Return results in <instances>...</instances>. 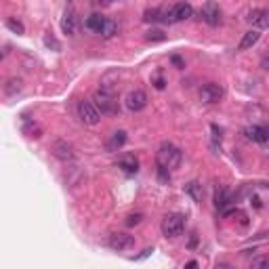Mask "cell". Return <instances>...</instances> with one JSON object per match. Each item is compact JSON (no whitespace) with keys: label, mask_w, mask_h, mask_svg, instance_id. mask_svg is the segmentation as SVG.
<instances>
[{"label":"cell","mask_w":269,"mask_h":269,"mask_svg":"<svg viewBox=\"0 0 269 269\" xmlns=\"http://www.w3.org/2000/svg\"><path fill=\"white\" fill-rule=\"evenodd\" d=\"M181 160H183V154L181 149L173 143H162L158 147V154H156V162H158V168H164V170H177L181 166Z\"/></svg>","instance_id":"obj_1"},{"label":"cell","mask_w":269,"mask_h":269,"mask_svg":"<svg viewBox=\"0 0 269 269\" xmlns=\"http://www.w3.org/2000/svg\"><path fill=\"white\" fill-rule=\"evenodd\" d=\"M93 103L95 107L99 110L101 116H114V114H118V101H116V97L114 93H107V91H97L93 95Z\"/></svg>","instance_id":"obj_2"},{"label":"cell","mask_w":269,"mask_h":269,"mask_svg":"<svg viewBox=\"0 0 269 269\" xmlns=\"http://www.w3.org/2000/svg\"><path fill=\"white\" fill-rule=\"evenodd\" d=\"M78 118H80V122H84L86 127H95V124H99L101 114L93 101H80L78 103Z\"/></svg>","instance_id":"obj_3"},{"label":"cell","mask_w":269,"mask_h":269,"mask_svg":"<svg viewBox=\"0 0 269 269\" xmlns=\"http://www.w3.org/2000/svg\"><path fill=\"white\" fill-rule=\"evenodd\" d=\"M185 229V219L181 214H168L162 221V236L164 238H177L181 236Z\"/></svg>","instance_id":"obj_4"},{"label":"cell","mask_w":269,"mask_h":269,"mask_svg":"<svg viewBox=\"0 0 269 269\" xmlns=\"http://www.w3.org/2000/svg\"><path fill=\"white\" fill-rule=\"evenodd\" d=\"M223 95H225V91H223V86L217 84V82H206L202 88H200V101L202 103H219L223 99Z\"/></svg>","instance_id":"obj_5"},{"label":"cell","mask_w":269,"mask_h":269,"mask_svg":"<svg viewBox=\"0 0 269 269\" xmlns=\"http://www.w3.org/2000/svg\"><path fill=\"white\" fill-rule=\"evenodd\" d=\"M51 151H53V156L61 160V162H71V160L76 158L74 147H71L66 139H55V141H53Z\"/></svg>","instance_id":"obj_6"},{"label":"cell","mask_w":269,"mask_h":269,"mask_svg":"<svg viewBox=\"0 0 269 269\" xmlns=\"http://www.w3.org/2000/svg\"><path fill=\"white\" fill-rule=\"evenodd\" d=\"M107 246L112 250H118V253H124V250H131L134 246V236L129 234H122V231H116L107 238Z\"/></svg>","instance_id":"obj_7"},{"label":"cell","mask_w":269,"mask_h":269,"mask_svg":"<svg viewBox=\"0 0 269 269\" xmlns=\"http://www.w3.org/2000/svg\"><path fill=\"white\" fill-rule=\"evenodd\" d=\"M124 105H127V110L129 112H141V110H145L147 107V95L141 91V88H134V91H131L127 95V99H124Z\"/></svg>","instance_id":"obj_8"},{"label":"cell","mask_w":269,"mask_h":269,"mask_svg":"<svg viewBox=\"0 0 269 269\" xmlns=\"http://www.w3.org/2000/svg\"><path fill=\"white\" fill-rule=\"evenodd\" d=\"M194 15V6L190 2H177L168 8V23H177V21H185Z\"/></svg>","instance_id":"obj_9"},{"label":"cell","mask_w":269,"mask_h":269,"mask_svg":"<svg viewBox=\"0 0 269 269\" xmlns=\"http://www.w3.org/2000/svg\"><path fill=\"white\" fill-rule=\"evenodd\" d=\"M200 15H202V21L208 23V25H212V28L221 23V8H219L217 2H206V4H202Z\"/></svg>","instance_id":"obj_10"},{"label":"cell","mask_w":269,"mask_h":269,"mask_svg":"<svg viewBox=\"0 0 269 269\" xmlns=\"http://www.w3.org/2000/svg\"><path fill=\"white\" fill-rule=\"evenodd\" d=\"M246 19L255 25V30H267L269 28V8H250Z\"/></svg>","instance_id":"obj_11"},{"label":"cell","mask_w":269,"mask_h":269,"mask_svg":"<svg viewBox=\"0 0 269 269\" xmlns=\"http://www.w3.org/2000/svg\"><path fill=\"white\" fill-rule=\"evenodd\" d=\"M76 21H78V17H76L74 6H67L64 11V17H61V30H64V34L74 36L76 34Z\"/></svg>","instance_id":"obj_12"},{"label":"cell","mask_w":269,"mask_h":269,"mask_svg":"<svg viewBox=\"0 0 269 269\" xmlns=\"http://www.w3.org/2000/svg\"><path fill=\"white\" fill-rule=\"evenodd\" d=\"M246 134H248V139L261 143V145H267L269 143V131L265 127H261V124H253V127H248Z\"/></svg>","instance_id":"obj_13"},{"label":"cell","mask_w":269,"mask_h":269,"mask_svg":"<svg viewBox=\"0 0 269 269\" xmlns=\"http://www.w3.org/2000/svg\"><path fill=\"white\" fill-rule=\"evenodd\" d=\"M143 19H145L147 23H160V21H164L168 23V8H160V6H151L147 8L145 13H143Z\"/></svg>","instance_id":"obj_14"},{"label":"cell","mask_w":269,"mask_h":269,"mask_svg":"<svg viewBox=\"0 0 269 269\" xmlns=\"http://www.w3.org/2000/svg\"><path fill=\"white\" fill-rule=\"evenodd\" d=\"M116 166L122 168L124 173L133 175V173H137V170H139V160L134 158L133 154H127V156H122V158L118 160V162H116Z\"/></svg>","instance_id":"obj_15"},{"label":"cell","mask_w":269,"mask_h":269,"mask_svg":"<svg viewBox=\"0 0 269 269\" xmlns=\"http://www.w3.org/2000/svg\"><path fill=\"white\" fill-rule=\"evenodd\" d=\"M105 19H107V17H103V15H99V13H93V15H88V17H86L84 28H86L88 32H97V34H101Z\"/></svg>","instance_id":"obj_16"},{"label":"cell","mask_w":269,"mask_h":269,"mask_svg":"<svg viewBox=\"0 0 269 269\" xmlns=\"http://www.w3.org/2000/svg\"><path fill=\"white\" fill-rule=\"evenodd\" d=\"M259 38H261V32H259V30H250V32H246L244 36H242V40H240V44H238V49H240V51L253 49L255 44L259 42Z\"/></svg>","instance_id":"obj_17"},{"label":"cell","mask_w":269,"mask_h":269,"mask_svg":"<svg viewBox=\"0 0 269 269\" xmlns=\"http://www.w3.org/2000/svg\"><path fill=\"white\" fill-rule=\"evenodd\" d=\"M227 204H229V192L223 185H217L214 187V206H217L219 210H225Z\"/></svg>","instance_id":"obj_18"},{"label":"cell","mask_w":269,"mask_h":269,"mask_svg":"<svg viewBox=\"0 0 269 269\" xmlns=\"http://www.w3.org/2000/svg\"><path fill=\"white\" fill-rule=\"evenodd\" d=\"M127 133L124 131H116L112 137H110V141H107V149L110 151H118V149H122L124 147V143H127Z\"/></svg>","instance_id":"obj_19"},{"label":"cell","mask_w":269,"mask_h":269,"mask_svg":"<svg viewBox=\"0 0 269 269\" xmlns=\"http://www.w3.org/2000/svg\"><path fill=\"white\" fill-rule=\"evenodd\" d=\"M23 91V80L21 78H8L4 84V95L6 97H15Z\"/></svg>","instance_id":"obj_20"},{"label":"cell","mask_w":269,"mask_h":269,"mask_svg":"<svg viewBox=\"0 0 269 269\" xmlns=\"http://www.w3.org/2000/svg\"><path fill=\"white\" fill-rule=\"evenodd\" d=\"M185 194L192 196L194 202H202V185L198 181H190L185 185Z\"/></svg>","instance_id":"obj_21"},{"label":"cell","mask_w":269,"mask_h":269,"mask_svg":"<svg viewBox=\"0 0 269 269\" xmlns=\"http://www.w3.org/2000/svg\"><path fill=\"white\" fill-rule=\"evenodd\" d=\"M116 34H118V23H116L114 19H110V17H107V19H105V23H103L101 36H103L105 40H110V38H114Z\"/></svg>","instance_id":"obj_22"},{"label":"cell","mask_w":269,"mask_h":269,"mask_svg":"<svg viewBox=\"0 0 269 269\" xmlns=\"http://www.w3.org/2000/svg\"><path fill=\"white\" fill-rule=\"evenodd\" d=\"M248 269H269V255H259L250 261Z\"/></svg>","instance_id":"obj_23"},{"label":"cell","mask_w":269,"mask_h":269,"mask_svg":"<svg viewBox=\"0 0 269 269\" xmlns=\"http://www.w3.org/2000/svg\"><path fill=\"white\" fill-rule=\"evenodd\" d=\"M6 28L11 32H15V34H25L23 23L19 19H15V17H8V19H6Z\"/></svg>","instance_id":"obj_24"},{"label":"cell","mask_w":269,"mask_h":269,"mask_svg":"<svg viewBox=\"0 0 269 269\" xmlns=\"http://www.w3.org/2000/svg\"><path fill=\"white\" fill-rule=\"evenodd\" d=\"M145 40L147 42H164L166 40V34L162 30H149L145 34Z\"/></svg>","instance_id":"obj_25"},{"label":"cell","mask_w":269,"mask_h":269,"mask_svg":"<svg viewBox=\"0 0 269 269\" xmlns=\"http://www.w3.org/2000/svg\"><path fill=\"white\" fill-rule=\"evenodd\" d=\"M141 219H143L141 214H131V217L127 219V225H129V227H133V225H139Z\"/></svg>","instance_id":"obj_26"},{"label":"cell","mask_w":269,"mask_h":269,"mask_svg":"<svg viewBox=\"0 0 269 269\" xmlns=\"http://www.w3.org/2000/svg\"><path fill=\"white\" fill-rule=\"evenodd\" d=\"M154 86H156V88H160V91H162V88L166 86L164 78H162V76H156V80H154Z\"/></svg>","instance_id":"obj_27"},{"label":"cell","mask_w":269,"mask_h":269,"mask_svg":"<svg viewBox=\"0 0 269 269\" xmlns=\"http://www.w3.org/2000/svg\"><path fill=\"white\" fill-rule=\"evenodd\" d=\"M261 67H263V69H269V49H267L265 55L261 57Z\"/></svg>","instance_id":"obj_28"},{"label":"cell","mask_w":269,"mask_h":269,"mask_svg":"<svg viewBox=\"0 0 269 269\" xmlns=\"http://www.w3.org/2000/svg\"><path fill=\"white\" fill-rule=\"evenodd\" d=\"M185 269H198V261H190L185 265Z\"/></svg>","instance_id":"obj_29"},{"label":"cell","mask_w":269,"mask_h":269,"mask_svg":"<svg viewBox=\"0 0 269 269\" xmlns=\"http://www.w3.org/2000/svg\"><path fill=\"white\" fill-rule=\"evenodd\" d=\"M217 269H231V265H227V263H219Z\"/></svg>","instance_id":"obj_30"}]
</instances>
